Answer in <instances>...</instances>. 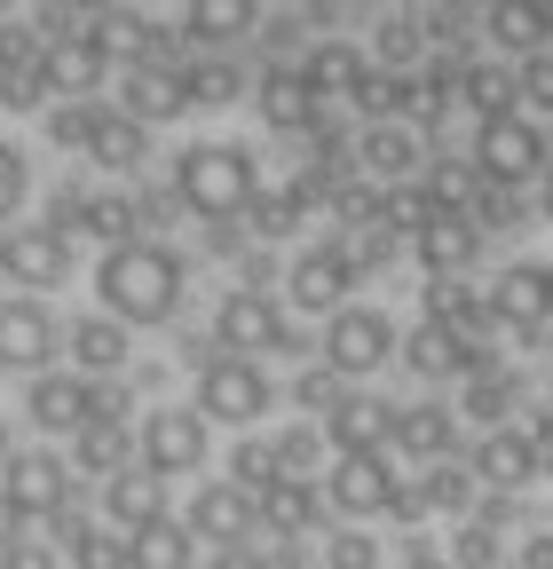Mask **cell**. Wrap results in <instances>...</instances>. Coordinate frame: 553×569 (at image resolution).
I'll list each match as a JSON object with an SVG mask.
<instances>
[{"label":"cell","instance_id":"1","mask_svg":"<svg viewBox=\"0 0 553 569\" xmlns=\"http://www.w3.org/2000/svg\"><path fill=\"white\" fill-rule=\"evenodd\" d=\"M190 301V261L167 238H127L111 253H95V309L119 317L127 332H159L174 325Z\"/></svg>","mask_w":553,"mask_h":569},{"label":"cell","instance_id":"2","mask_svg":"<svg viewBox=\"0 0 553 569\" xmlns=\"http://www.w3.org/2000/svg\"><path fill=\"white\" fill-rule=\"evenodd\" d=\"M167 198L205 230H238L245 206L261 198V159L245 142H182L167 167Z\"/></svg>","mask_w":553,"mask_h":569},{"label":"cell","instance_id":"3","mask_svg":"<svg viewBox=\"0 0 553 569\" xmlns=\"http://www.w3.org/2000/svg\"><path fill=\"white\" fill-rule=\"evenodd\" d=\"M174 356H182L190 380H198V388H190V403H198V419H205V427L222 419V427H238V436H245V427H261V419L276 411V380H269V365H253V356H230L214 332H205V340L190 332Z\"/></svg>","mask_w":553,"mask_h":569},{"label":"cell","instance_id":"4","mask_svg":"<svg viewBox=\"0 0 553 569\" xmlns=\"http://www.w3.org/2000/svg\"><path fill=\"white\" fill-rule=\"evenodd\" d=\"M316 482H324L332 522H395V530H420V507H411V467H403L395 451L332 459Z\"/></svg>","mask_w":553,"mask_h":569},{"label":"cell","instance_id":"5","mask_svg":"<svg viewBox=\"0 0 553 569\" xmlns=\"http://www.w3.org/2000/svg\"><path fill=\"white\" fill-rule=\"evenodd\" d=\"M0 515L9 530H56L63 515H80V475L63 451H17L0 467Z\"/></svg>","mask_w":553,"mask_h":569},{"label":"cell","instance_id":"6","mask_svg":"<svg viewBox=\"0 0 553 569\" xmlns=\"http://www.w3.org/2000/svg\"><path fill=\"white\" fill-rule=\"evenodd\" d=\"M214 340L230 348V356H316L309 348V332L293 325V309L269 293V284H230L222 293V309H214Z\"/></svg>","mask_w":553,"mask_h":569},{"label":"cell","instance_id":"7","mask_svg":"<svg viewBox=\"0 0 553 569\" xmlns=\"http://www.w3.org/2000/svg\"><path fill=\"white\" fill-rule=\"evenodd\" d=\"M466 159L474 174H491V182H537L545 159H553V119L537 111H499V119H466Z\"/></svg>","mask_w":553,"mask_h":569},{"label":"cell","instance_id":"8","mask_svg":"<svg viewBox=\"0 0 553 569\" xmlns=\"http://www.w3.org/2000/svg\"><path fill=\"white\" fill-rule=\"evenodd\" d=\"M395 340H403V325H395L380 301H349V309H332V317H324L316 356H324L340 380L372 388V372H388V365H395Z\"/></svg>","mask_w":553,"mask_h":569},{"label":"cell","instance_id":"9","mask_svg":"<svg viewBox=\"0 0 553 569\" xmlns=\"http://www.w3.org/2000/svg\"><path fill=\"white\" fill-rule=\"evenodd\" d=\"M356 284H364V269H356V253H349V238H309V246H293V261H285V309H301V317H332V309H349L356 301Z\"/></svg>","mask_w":553,"mask_h":569},{"label":"cell","instance_id":"10","mask_svg":"<svg viewBox=\"0 0 553 569\" xmlns=\"http://www.w3.org/2000/svg\"><path fill=\"white\" fill-rule=\"evenodd\" d=\"M72 269H80V253L56 222H9L0 230V284H9V293L48 301L56 284H72Z\"/></svg>","mask_w":553,"mask_h":569},{"label":"cell","instance_id":"11","mask_svg":"<svg viewBox=\"0 0 553 569\" xmlns=\"http://www.w3.org/2000/svg\"><path fill=\"white\" fill-rule=\"evenodd\" d=\"M205 451H214V436H205L198 403H151L143 419H134V467H151L159 482L174 475H198Z\"/></svg>","mask_w":553,"mask_h":569},{"label":"cell","instance_id":"12","mask_svg":"<svg viewBox=\"0 0 553 569\" xmlns=\"http://www.w3.org/2000/svg\"><path fill=\"white\" fill-rule=\"evenodd\" d=\"M491 246L499 238L482 230L466 206H435L428 222L411 230V269H420V277H474L482 261H491Z\"/></svg>","mask_w":553,"mask_h":569},{"label":"cell","instance_id":"13","mask_svg":"<svg viewBox=\"0 0 553 569\" xmlns=\"http://www.w3.org/2000/svg\"><path fill=\"white\" fill-rule=\"evenodd\" d=\"M103 396H111V380H88V372H72V365H56V372H32V380H24V419L40 427V436L72 443L80 427L103 411Z\"/></svg>","mask_w":553,"mask_h":569},{"label":"cell","instance_id":"14","mask_svg":"<svg viewBox=\"0 0 553 569\" xmlns=\"http://www.w3.org/2000/svg\"><path fill=\"white\" fill-rule=\"evenodd\" d=\"M466 436H474V427L459 419L451 388H428V396L395 403V443H388V451H395L403 467H428V459H459Z\"/></svg>","mask_w":553,"mask_h":569},{"label":"cell","instance_id":"15","mask_svg":"<svg viewBox=\"0 0 553 569\" xmlns=\"http://www.w3.org/2000/svg\"><path fill=\"white\" fill-rule=\"evenodd\" d=\"M63 356V317L32 293H0V372H56Z\"/></svg>","mask_w":553,"mask_h":569},{"label":"cell","instance_id":"16","mask_svg":"<svg viewBox=\"0 0 553 569\" xmlns=\"http://www.w3.org/2000/svg\"><path fill=\"white\" fill-rule=\"evenodd\" d=\"M316 436H324L332 459L388 451V443H395V396H380V388H349V396H340V403L316 419Z\"/></svg>","mask_w":553,"mask_h":569},{"label":"cell","instance_id":"17","mask_svg":"<svg viewBox=\"0 0 553 569\" xmlns=\"http://www.w3.org/2000/svg\"><path fill=\"white\" fill-rule=\"evenodd\" d=\"M134 388L127 380H111V396H103V411L80 427V436H72V451H63V459H72V475H119V467H134Z\"/></svg>","mask_w":553,"mask_h":569},{"label":"cell","instance_id":"18","mask_svg":"<svg viewBox=\"0 0 553 569\" xmlns=\"http://www.w3.org/2000/svg\"><path fill=\"white\" fill-rule=\"evenodd\" d=\"M324 522H332V507H324L316 475H269L253 490V530L261 538H316Z\"/></svg>","mask_w":553,"mask_h":569},{"label":"cell","instance_id":"19","mask_svg":"<svg viewBox=\"0 0 553 569\" xmlns=\"http://www.w3.org/2000/svg\"><path fill=\"white\" fill-rule=\"evenodd\" d=\"M253 111H261L269 134H293V142L332 119V103L301 80V63H261V71H253Z\"/></svg>","mask_w":553,"mask_h":569},{"label":"cell","instance_id":"20","mask_svg":"<svg viewBox=\"0 0 553 569\" xmlns=\"http://www.w3.org/2000/svg\"><path fill=\"white\" fill-rule=\"evenodd\" d=\"M182 530L198 538V546H245V538H261L253 530V490H238L230 475H214V482H198L190 498H182Z\"/></svg>","mask_w":553,"mask_h":569},{"label":"cell","instance_id":"21","mask_svg":"<svg viewBox=\"0 0 553 569\" xmlns=\"http://www.w3.org/2000/svg\"><path fill=\"white\" fill-rule=\"evenodd\" d=\"M261 0H182V48L190 56H238V48H253V32H261Z\"/></svg>","mask_w":553,"mask_h":569},{"label":"cell","instance_id":"22","mask_svg":"<svg viewBox=\"0 0 553 569\" xmlns=\"http://www.w3.org/2000/svg\"><path fill=\"white\" fill-rule=\"evenodd\" d=\"M63 365L88 372V380H127V372H134V332H127L119 317L88 309V317L63 325Z\"/></svg>","mask_w":553,"mask_h":569},{"label":"cell","instance_id":"23","mask_svg":"<svg viewBox=\"0 0 553 569\" xmlns=\"http://www.w3.org/2000/svg\"><path fill=\"white\" fill-rule=\"evenodd\" d=\"M301 80H309L332 111H349V103L364 96V80H372V56H364V40H349V32H324V40L301 48Z\"/></svg>","mask_w":553,"mask_h":569},{"label":"cell","instance_id":"24","mask_svg":"<svg viewBox=\"0 0 553 569\" xmlns=\"http://www.w3.org/2000/svg\"><path fill=\"white\" fill-rule=\"evenodd\" d=\"M111 40H103V24H80V32H56L48 40V88L56 96H103V80H111Z\"/></svg>","mask_w":553,"mask_h":569},{"label":"cell","instance_id":"25","mask_svg":"<svg viewBox=\"0 0 553 569\" xmlns=\"http://www.w3.org/2000/svg\"><path fill=\"white\" fill-rule=\"evenodd\" d=\"M134 127H167L190 111V88H182V63H119V103Z\"/></svg>","mask_w":553,"mask_h":569},{"label":"cell","instance_id":"26","mask_svg":"<svg viewBox=\"0 0 553 569\" xmlns=\"http://www.w3.org/2000/svg\"><path fill=\"white\" fill-rule=\"evenodd\" d=\"M474 32H482V48L491 56H537V48H553V0H482V17H474Z\"/></svg>","mask_w":553,"mask_h":569},{"label":"cell","instance_id":"27","mask_svg":"<svg viewBox=\"0 0 553 569\" xmlns=\"http://www.w3.org/2000/svg\"><path fill=\"white\" fill-rule=\"evenodd\" d=\"M420 317L428 325H451V332H499L491 317V277H420Z\"/></svg>","mask_w":553,"mask_h":569},{"label":"cell","instance_id":"28","mask_svg":"<svg viewBox=\"0 0 553 569\" xmlns=\"http://www.w3.org/2000/svg\"><path fill=\"white\" fill-rule=\"evenodd\" d=\"M435 9H380L372 17V40H364V56L380 63V71H420L428 63V48H435Z\"/></svg>","mask_w":553,"mask_h":569},{"label":"cell","instance_id":"29","mask_svg":"<svg viewBox=\"0 0 553 569\" xmlns=\"http://www.w3.org/2000/svg\"><path fill=\"white\" fill-rule=\"evenodd\" d=\"M95 515H103L111 530H143V522L167 515V482H159L151 467H119V475H103V490H95Z\"/></svg>","mask_w":553,"mask_h":569},{"label":"cell","instance_id":"30","mask_svg":"<svg viewBox=\"0 0 553 569\" xmlns=\"http://www.w3.org/2000/svg\"><path fill=\"white\" fill-rule=\"evenodd\" d=\"M103 40H111V63H182V56H190L182 32H174L167 17H151V9H119V17L103 24Z\"/></svg>","mask_w":553,"mask_h":569},{"label":"cell","instance_id":"31","mask_svg":"<svg viewBox=\"0 0 553 569\" xmlns=\"http://www.w3.org/2000/svg\"><path fill=\"white\" fill-rule=\"evenodd\" d=\"M48 538H56L63 569H127V530H111L103 515H63Z\"/></svg>","mask_w":553,"mask_h":569},{"label":"cell","instance_id":"32","mask_svg":"<svg viewBox=\"0 0 553 569\" xmlns=\"http://www.w3.org/2000/svg\"><path fill=\"white\" fill-rule=\"evenodd\" d=\"M80 159L127 182V174H143V159H151V127H134L127 111L103 103V119H95V134H88V151H80Z\"/></svg>","mask_w":553,"mask_h":569},{"label":"cell","instance_id":"33","mask_svg":"<svg viewBox=\"0 0 553 569\" xmlns=\"http://www.w3.org/2000/svg\"><path fill=\"white\" fill-rule=\"evenodd\" d=\"M182 88H190V111H222L253 96V71L245 56H182Z\"/></svg>","mask_w":553,"mask_h":569},{"label":"cell","instance_id":"34","mask_svg":"<svg viewBox=\"0 0 553 569\" xmlns=\"http://www.w3.org/2000/svg\"><path fill=\"white\" fill-rule=\"evenodd\" d=\"M309 222H316V198H309L301 182H276V190L261 182V198L245 206V230H253L261 246H276V238H301Z\"/></svg>","mask_w":553,"mask_h":569},{"label":"cell","instance_id":"35","mask_svg":"<svg viewBox=\"0 0 553 569\" xmlns=\"http://www.w3.org/2000/svg\"><path fill=\"white\" fill-rule=\"evenodd\" d=\"M127 569H198V538L182 530V515H159L143 530H127Z\"/></svg>","mask_w":553,"mask_h":569},{"label":"cell","instance_id":"36","mask_svg":"<svg viewBox=\"0 0 553 569\" xmlns=\"http://www.w3.org/2000/svg\"><path fill=\"white\" fill-rule=\"evenodd\" d=\"M316 569H388V538H372V522H324Z\"/></svg>","mask_w":553,"mask_h":569},{"label":"cell","instance_id":"37","mask_svg":"<svg viewBox=\"0 0 553 569\" xmlns=\"http://www.w3.org/2000/svg\"><path fill=\"white\" fill-rule=\"evenodd\" d=\"M80 238H95L103 253L143 238V213H134V190H88V213H80Z\"/></svg>","mask_w":553,"mask_h":569},{"label":"cell","instance_id":"38","mask_svg":"<svg viewBox=\"0 0 553 569\" xmlns=\"http://www.w3.org/2000/svg\"><path fill=\"white\" fill-rule=\"evenodd\" d=\"M95 119H103V96H56V103L40 111V134L56 142V151H88Z\"/></svg>","mask_w":553,"mask_h":569},{"label":"cell","instance_id":"39","mask_svg":"<svg viewBox=\"0 0 553 569\" xmlns=\"http://www.w3.org/2000/svg\"><path fill=\"white\" fill-rule=\"evenodd\" d=\"M349 388H356V380H340V372L324 365V356H301V372H293V388H285V403H293L301 419H309V411L324 419V411H332L340 396H349Z\"/></svg>","mask_w":553,"mask_h":569},{"label":"cell","instance_id":"40","mask_svg":"<svg viewBox=\"0 0 553 569\" xmlns=\"http://www.w3.org/2000/svg\"><path fill=\"white\" fill-rule=\"evenodd\" d=\"M276 475H324V436H316V419H293V427H276Z\"/></svg>","mask_w":553,"mask_h":569},{"label":"cell","instance_id":"41","mask_svg":"<svg viewBox=\"0 0 553 569\" xmlns=\"http://www.w3.org/2000/svg\"><path fill=\"white\" fill-rule=\"evenodd\" d=\"M48 56L40 63H0V111H48Z\"/></svg>","mask_w":553,"mask_h":569},{"label":"cell","instance_id":"42","mask_svg":"<svg viewBox=\"0 0 553 569\" xmlns=\"http://www.w3.org/2000/svg\"><path fill=\"white\" fill-rule=\"evenodd\" d=\"M222 475H230L238 490H261V482L276 475V443L261 436V427H245V436L230 443V467H222Z\"/></svg>","mask_w":553,"mask_h":569},{"label":"cell","instance_id":"43","mask_svg":"<svg viewBox=\"0 0 553 569\" xmlns=\"http://www.w3.org/2000/svg\"><path fill=\"white\" fill-rule=\"evenodd\" d=\"M24 190H32V167H24V151H17V142L0 134V230H9L17 213H24Z\"/></svg>","mask_w":553,"mask_h":569},{"label":"cell","instance_id":"44","mask_svg":"<svg viewBox=\"0 0 553 569\" xmlns=\"http://www.w3.org/2000/svg\"><path fill=\"white\" fill-rule=\"evenodd\" d=\"M80 213H88V182H80V174H63V182L48 190V213H40V222H56L63 238H80Z\"/></svg>","mask_w":553,"mask_h":569},{"label":"cell","instance_id":"45","mask_svg":"<svg viewBox=\"0 0 553 569\" xmlns=\"http://www.w3.org/2000/svg\"><path fill=\"white\" fill-rule=\"evenodd\" d=\"M40 56H48V40L32 17H0V63H40Z\"/></svg>","mask_w":553,"mask_h":569},{"label":"cell","instance_id":"46","mask_svg":"<svg viewBox=\"0 0 553 569\" xmlns=\"http://www.w3.org/2000/svg\"><path fill=\"white\" fill-rule=\"evenodd\" d=\"M0 569H63V553H56V538H0Z\"/></svg>","mask_w":553,"mask_h":569},{"label":"cell","instance_id":"47","mask_svg":"<svg viewBox=\"0 0 553 569\" xmlns=\"http://www.w3.org/2000/svg\"><path fill=\"white\" fill-rule=\"evenodd\" d=\"M205 569H276V561H269V546H261V538H245V546H222Z\"/></svg>","mask_w":553,"mask_h":569},{"label":"cell","instance_id":"48","mask_svg":"<svg viewBox=\"0 0 553 569\" xmlns=\"http://www.w3.org/2000/svg\"><path fill=\"white\" fill-rule=\"evenodd\" d=\"M388 569H451V561H443V546H428V538H411V546H403V553H395Z\"/></svg>","mask_w":553,"mask_h":569},{"label":"cell","instance_id":"49","mask_svg":"<svg viewBox=\"0 0 553 569\" xmlns=\"http://www.w3.org/2000/svg\"><path fill=\"white\" fill-rule=\"evenodd\" d=\"M530 198H537V222L553 230V159H545V174H537V190H530Z\"/></svg>","mask_w":553,"mask_h":569},{"label":"cell","instance_id":"50","mask_svg":"<svg viewBox=\"0 0 553 569\" xmlns=\"http://www.w3.org/2000/svg\"><path fill=\"white\" fill-rule=\"evenodd\" d=\"M420 9H435V17H482V0H420Z\"/></svg>","mask_w":553,"mask_h":569},{"label":"cell","instance_id":"51","mask_svg":"<svg viewBox=\"0 0 553 569\" xmlns=\"http://www.w3.org/2000/svg\"><path fill=\"white\" fill-rule=\"evenodd\" d=\"M340 17H372V9H388V0H332Z\"/></svg>","mask_w":553,"mask_h":569},{"label":"cell","instance_id":"52","mask_svg":"<svg viewBox=\"0 0 553 569\" xmlns=\"http://www.w3.org/2000/svg\"><path fill=\"white\" fill-rule=\"evenodd\" d=\"M17 459V436H9V419H0V467H9Z\"/></svg>","mask_w":553,"mask_h":569},{"label":"cell","instance_id":"53","mask_svg":"<svg viewBox=\"0 0 553 569\" xmlns=\"http://www.w3.org/2000/svg\"><path fill=\"white\" fill-rule=\"evenodd\" d=\"M9 9H17V0H0V17H9Z\"/></svg>","mask_w":553,"mask_h":569},{"label":"cell","instance_id":"54","mask_svg":"<svg viewBox=\"0 0 553 569\" xmlns=\"http://www.w3.org/2000/svg\"><path fill=\"white\" fill-rule=\"evenodd\" d=\"M143 9H151V0H143Z\"/></svg>","mask_w":553,"mask_h":569}]
</instances>
